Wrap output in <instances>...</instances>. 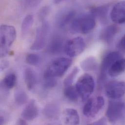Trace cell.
Segmentation results:
<instances>
[{"label":"cell","mask_w":125,"mask_h":125,"mask_svg":"<svg viewBox=\"0 0 125 125\" xmlns=\"http://www.w3.org/2000/svg\"><path fill=\"white\" fill-rule=\"evenodd\" d=\"M72 64V60L66 58H61L53 61L46 68L43 74L44 78H55L62 76Z\"/></svg>","instance_id":"obj_1"},{"label":"cell","mask_w":125,"mask_h":125,"mask_svg":"<svg viewBox=\"0 0 125 125\" xmlns=\"http://www.w3.org/2000/svg\"><path fill=\"white\" fill-rule=\"evenodd\" d=\"M95 24V17L92 14H84L73 21L70 29L74 33L87 34L94 29Z\"/></svg>","instance_id":"obj_2"},{"label":"cell","mask_w":125,"mask_h":125,"mask_svg":"<svg viewBox=\"0 0 125 125\" xmlns=\"http://www.w3.org/2000/svg\"><path fill=\"white\" fill-rule=\"evenodd\" d=\"M16 36V30L14 26L8 25L0 26V54L1 58L4 57L7 55L10 48L15 41Z\"/></svg>","instance_id":"obj_3"},{"label":"cell","mask_w":125,"mask_h":125,"mask_svg":"<svg viewBox=\"0 0 125 125\" xmlns=\"http://www.w3.org/2000/svg\"><path fill=\"white\" fill-rule=\"evenodd\" d=\"M94 78L89 73H85L79 78L75 87L83 101L89 99L94 91Z\"/></svg>","instance_id":"obj_4"},{"label":"cell","mask_w":125,"mask_h":125,"mask_svg":"<svg viewBox=\"0 0 125 125\" xmlns=\"http://www.w3.org/2000/svg\"><path fill=\"white\" fill-rule=\"evenodd\" d=\"M125 110L124 102L115 100L110 101L106 113L108 120L111 123L118 122L123 117Z\"/></svg>","instance_id":"obj_5"},{"label":"cell","mask_w":125,"mask_h":125,"mask_svg":"<svg viewBox=\"0 0 125 125\" xmlns=\"http://www.w3.org/2000/svg\"><path fill=\"white\" fill-rule=\"evenodd\" d=\"M104 104V99L102 96L89 98L83 107V113L88 117H94L101 110Z\"/></svg>","instance_id":"obj_6"},{"label":"cell","mask_w":125,"mask_h":125,"mask_svg":"<svg viewBox=\"0 0 125 125\" xmlns=\"http://www.w3.org/2000/svg\"><path fill=\"white\" fill-rule=\"evenodd\" d=\"M86 47L84 40L80 37L73 38L66 43L64 47L65 53L70 57H75L83 52Z\"/></svg>","instance_id":"obj_7"},{"label":"cell","mask_w":125,"mask_h":125,"mask_svg":"<svg viewBox=\"0 0 125 125\" xmlns=\"http://www.w3.org/2000/svg\"><path fill=\"white\" fill-rule=\"evenodd\" d=\"M49 29V25L47 22H43L38 28L35 40L30 48L31 50L38 51L44 47L46 42Z\"/></svg>","instance_id":"obj_8"},{"label":"cell","mask_w":125,"mask_h":125,"mask_svg":"<svg viewBox=\"0 0 125 125\" xmlns=\"http://www.w3.org/2000/svg\"><path fill=\"white\" fill-rule=\"evenodd\" d=\"M105 92L110 99L116 100L122 97L125 94V82L113 81L107 84Z\"/></svg>","instance_id":"obj_9"},{"label":"cell","mask_w":125,"mask_h":125,"mask_svg":"<svg viewBox=\"0 0 125 125\" xmlns=\"http://www.w3.org/2000/svg\"><path fill=\"white\" fill-rule=\"evenodd\" d=\"M122 58L121 54L117 51H113L108 53L103 59L101 65L100 82L103 83V81L106 77L107 73H108L111 67L117 60Z\"/></svg>","instance_id":"obj_10"},{"label":"cell","mask_w":125,"mask_h":125,"mask_svg":"<svg viewBox=\"0 0 125 125\" xmlns=\"http://www.w3.org/2000/svg\"><path fill=\"white\" fill-rule=\"evenodd\" d=\"M110 16L115 23L121 24L125 22V1H119L114 5Z\"/></svg>","instance_id":"obj_11"},{"label":"cell","mask_w":125,"mask_h":125,"mask_svg":"<svg viewBox=\"0 0 125 125\" xmlns=\"http://www.w3.org/2000/svg\"><path fill=\"white\" fill-rule=\"evenodd\" d=\"M39 115V110L35 100H31L23 109L21 116L23 119L28 121L35 119Z\"/></svg>","instance_id":"obj_12"},{"label":"cell","mask_w":125,"mask_h":125,"mask_svg":"<svg viewBox=\"0 0 125 125\" xmlns=\"http://www.w3.org/2000/svg\"><path fill=\"white\" fill-rule=\"evenodd\" d=\"M64 125H79L80 118L77 111L74 109L68 108L63 113Z\"/></svg>","instance_id":"obj_13"},{"label":"cell","mask_w":125,"mask_h":125,"mask_svg":"<svg viewBox=\"0 0 125 125\" xmlns=\"http://www.w3.org/2000/svg\"><path fill=\"white\" fill-rule=\"evenodd\" d=\"M65 44H64V41L59 36H56L52 39L50 41L47 50L51 54L56 55L61 53L63 50H64Z\"/></svg>","instance_id":"obj_14"},{"label":"cell","mask_w":125,"mask_h":125,"mask_svg":"<svg viewBox=\"0 0 125 125\" xmlns=\"http://www.w3.org/2000/svg\"><path fill=\"white\" fill-rule=\"evenodd\" d=\"M24 78L27 88L29 90H33L38 82L37 76L34 71L30 68H26L24 72Z\"/></svg>","instance_id":"obj_15"},{"label":"cell","mask_w":125,"mask_h":125,"mask_svg":"<svg viewBox=\"0 0 125 125\" xmlns=\"http://www.w3.org/2000/svg\"><path fill=\"white\" fill-rule=\"evenodd\" d=\"M119 31L118 27L115 24L108 26L102 30L100 35V38L103 41L109 43L114 39Z\"/></svg>","instance_id":"obj_16"},{"label":"cell","mask_w":125,"mask_h":125,"mask_svg":"<svg viewBox=\"0 0 125 125\" xmlns=\"http://www.w3.org/2000/svg\"><path fill=\"white\" fill-rule=\"evenodd\" d=\"M125 72V58H121L111 67L108 73L111 77H117Z\"/></svg>","instance_id":"obj_17"},{"label":"cell","mask_w":125,"mask_h":125,"mask_svg":"<svg viewBox=\"0 0 125 125\" xmlns=\"http://www.w3.org/2000/svg\"><path fill=\"white\" fill-rule=\"evenodd\" d=\"M43 114L49 119H58L60 115L59 107L55 103L48 104L43 109Z\"/></svg>","instance_id":"obj_18"},{"label":"cell","mask_w":125,"mask_h":125,"mask_svg":"<svg viewBox=\"0 0 125 125\" xmlns=\"http://www.w3.org/2000/svg\"><path fill=\"white\" fill-rule=\"evenodd\" d=\"M75 12L74 11H67L62 13L57 20L58 24L60 27H63L68 23L72 22L74 19Z\"/></svg>","instance_id":"obj_19"},{"label":"cell","mask_w":125,"mask_h":125,"mask_svg":"<svg viewBox=\"0 0 125 125\" xmlns=\"http://www.w3.org/2000/svg\"><path fill=\"white\" fill-rule=\"evenodd\" d=\"M109 10L108 5H102L94 7L91 10V14L94 17H97L102 21L107 20V16Z\"/></svg>","instance_id":"obj_20"},{"label":"cell","mask_w":125,"mask_h":125,"mask_svg":"<svg viewBox=\"0 0 125 125\" xmlns=\"http://www.w3.org/2000/svg\"><path fill=\"white\" fill-rule=\"evenodd\" d=\"M64 94L67 99L73 102L76 101L79 96L75 87L73 85L64 87Z\"/></svg>","instance_id":"obj_21"},{"label":"cell","mask_w":125,"mask_h":125,"mask_svg":"<svg viewBox=\"0 0 125 125\" xmlns=\"http://www.w3.org/2000/svg\"><path fill=\"white\" fill-rule=\"evenodd\" d=\"M97 65L96 59L93 57H90L85 59L80 63L82 69L85 71L94 70L97 67Z\"/></svg>","instance_id":"obj_22"},{"label":"cell","mask_w":125,"mask_h":125,"mask_svg":"<svg viewBox=\"0 0 125 125\" xmlns=\"http://www.w3.org/2000/svg\"><path fill=\"white\" fill-rule=\"evenodd\" d=\"M28 100V96L24 91L22 89H17L14 93V100L19 106L24 104Z\"/></svg>","instance_id":"obj_23"},{"label":"cell","mask_w":125,"mask_h":125,"mask_svg":"<svg viewBox=\"0 0 125 125\" xmlns=\"http://www.w3.org/2000/svg\"><path fill=\"white\" fill-rule=\"evenodd\" d=\"M17 76L14 73H10L7 74L3 78L1 84L7 89H12L16 85Z\"/></svg>","instance_id":"obj_24"},{"label":"cell","mask_w":125,"mask_h":125,"mask_svg":"<svg viewBox=\"0 0 125 125\" xmlns=\"http://www.w3.org/2000/svg\"><path fill=\"white\" fill-rule=\"evenodd\" d=\"M34 22V18L32 15H27L23 19L21 26V32L23 36L25 35L30 29Z\"/></svg>","instance_id":"obj_25"},{"label":"cell","mask_w":125,"mask_h":125,"mask_svg":"<svg viewBox=\"0 0 125 125\" xmlns=\"http://www.w3.org/2000/svg\"><path fill=\"white\" fill-rule=\"evenodd\" d=\"M79 72V70L77 67H74L72 71V72L67 76L64 81V86L65 87L69 86L72 85L73 80L77 75Z\"/></svg>","instance_id":"obj_26"},{"label":"cell","mask_w":125,"mask_h":125,"mask_svg":"<svg viewBox=\"0 0 125 125\" xmlns=\"http://www.w3.org/2000/svg\"><path fill=\"white\" fill-rule=\"evenodd\" d=\"M26 61L28 64L31 65L36 66L38 65L40 62V57L36 54H29L26 56Z\"/></svg>","instance_id":"obj_27"},{"label":"cell","mask_w":125,"mask_h":125,"mask_svg":"<svg viewBox=\"0 0 125 125\" xmlns=\"http://www.w3.org/2000/svg\"><path fill=\"white\" fill-rule=\"evenodd\" d=\"M57 84V81L55 78H45L44 83V87L46 89H51L55 87Z\"/></svg>","instance_id":"obj_28"},{"label":"cell","mask_w":125,"mask_h":125,"mask_svg":"<svg viewBox=\"0 0 125 125\" xmlns=\"http://www.w3.org/2000/svg\"><path fill=\"white\" fill-rule=\"evenodd\" d=\"M118 49L123 52H125V35L121 39L117 44Z\"/></svg>","instance_id":"obj_29"},{"label":"cell","mask_w":125,"mask_h":125,"mask_svg":"<svg viewBox=\"0 0 125 125\" xmlns=\"http://www.w3.org/2000/svg\"><path fill=\"white\" fill-rule=\"evenodd\" d=\"M92 125H107V119L105 117H102L92 123Z\"/></svg>","instance_id":"obj_30"},{"label":"cell","mask_w":125,"mask_h":125,"mask_svg":"<svg viewBox=\"0 0 125 125\" xmlns=\"http://www.w3.org/2000/svg\"><path fill=\"white\" fill-rule=\"evenodd\" d=\"M48 8L47 7H43L40 12V17L41 19H44L45 16L47 14V12H48Z\"/></svg>","instance_id":"obj_31"},{"label":"cell","mask_w":125,"mask_h":125,"mask_svg":"<svg viewBox=\"0 0 125 125\" xmlns=\"http://www.w3.org/2000/svg\"><path fill=\"white\" fill-rule=\"evenodd\" d=\"M15 125H28L26 120L23 118H20L17 119Z\"/></svg>","instance_id":"obj_32"},{"label":"cell","mask_w":125,"mask_h":125,"mask_svg":"<svg viewBox=\"0 0 125 125\" xmlns=\"http://www.w3.org/2000/svg\"><path fill=\"white\" fill-rule=\"evenodd\" d=\"M8 66V62H1V65H0V69L2 71L4 69H5L6 68H7Z\"/></svg>","instance_id":"obj_33"},{"label":"cell","mask_w":125,"mask_h":125,"mask_svg":"<svg viewBox=\"0 0 125 125\" xmlns=\"http://www.w3.org/2000/svg\"><path fill=\"white\" fill-rule=\"evenodd\" d=\"M0 125H3L5 122L4 118V117L2 116H0Z\"/></svg>","instance_id":"obj_34"},{"label":"cell","mask_w":125,"mask_h":125,"mask_svg":"<svg viewBox=\"0 0 125 125\" xmlns=\"http://www.w3.org/2000/svg\"><path fill=\"white\" fill-rule=\"evenodd\" d=\"M61 1H62V0H55L54 2H55V3H60V2H61Z\"/></svg>","instance_id":"obj_35"},{"label":"cell","mask_w":125,"mask_h":125,"mask_svg":"<svg viewBox=\"0 0 125 125\" xmlns=\"http://www.w3.org/2000/svg\"><path fill=\"white\" fill-rule=\"evenodd\" d=\"M92 125V123H91V124H88V125Z\"/></svg>","instance_id":"obj_36"}]
</instances>
